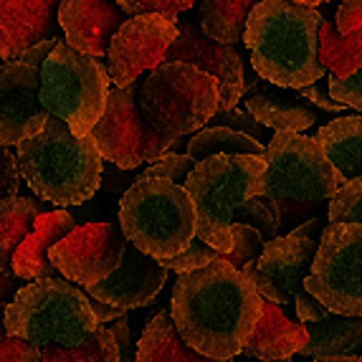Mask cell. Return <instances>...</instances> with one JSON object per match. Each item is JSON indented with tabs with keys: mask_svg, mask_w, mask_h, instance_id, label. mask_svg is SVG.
Listing matches in <instances>:
<instances>
[{
	"mask_svg": "<svg viewBox=\"0 0 362 362\" xmlns=\"http://www.w3.org/2000/svg\"><path fill=\"white\" fill-rule=\"evenodd\" d=\"M317 248H320V241H312V238H299L294 233L279 235L266 243L264 254L243 266L241 272L254 281L264 302H272L276 307L294 304L299 322L314 325L329 314L304 289Z\"/></svg>",
	"mask_w": 362,
	"mask_h": 362,
	"instance_id": "obj_11",
	"label": "cell"
},
{
	"mask_svg": "<svg viewBox=\"0 0 362 362\" xmlns=\"http://www.w3.org/2000/svg\"><path fill=\"white\" fill-rule=\"evenodd\" d=\"M127 21L119 6L104 0H64L59 6V25L66 33V43L97 61L107 54L112 38Z\"/></svg>",
	"mask_w": 362,
	"mask_h": 362,
	"instance_id": "obj_19",
	"label": "cell"
},
{
	"mask_svg": "<svg viewBox=\"0 0 362 362\" xmlns=\"http://www.w3.org/2000/svg\"><path fill=\"white\" fill-rule=\"evenodd\" d=\"M56 0H0V66L56 38Z\"/></svg>",
	"mask_w": 362,
	"mask_h": 362,
	"instance_id": "obj_17",
	"label": "cell"
},
{
	"mask_svg": "<svg viewBox=\"0 0 362 362\" xmlns=\"http://www.w3.org/2000/svg\"><path fill=\"white\" fill-rule=\"evenodd\" d=\"M246 91H254L246 97V112L259 122L264 129L274 132H304L317 124V112L299 99L289 97L279 89H266L259 78L246 84Z\"/></svg>",
	"mask_w": 362,
	"mask_h": 362,
	"instance_id": "obj_22",
	"label": "cell"
},
{
	"mask_svg": "<svg viewBox=\"0 0 362 362\" xmlns=\"http://www.w3.org/2000/svg\"><path fill=\"white\" fill-rule=\"evenodd\" d=\"M264 314L254 281L228 261L185 274L173 286L170 317L190 350L216 362L241 355Z\"/></svg>",
	"mask_w": 362,
	"mask_h": 362,
	"instance_id": "obj_1",
	"label": "cell"
},
{
	"mask_svg": "<svg viewBox=\"0 0 362 362\" xmlns=\"http://www.w3.org/2000/svg\"><path fill=\"white\" fill-rule=\"evenodd\" d=\"M139 104L147 124L165 137L198 134L218 115L221 86L190 64H160L145 78Z\"/></svg>",
	"mask_w": 362,
	"mask_h": 362,
	"instance_id": "obj_8",
	"label": "cell"
},
{
	"mask_svg": "<svg viewBox=\"0 0 362 362\" xmlns=\"http://www.w3.org/2000/svg\"><path fill=\"white\" fill-rule=\"evenodd\" d=\"M112 334L117 339V350H119V362H132V355H129V314H124L122 320L112 322Z\"/></svg>",
	"mask_w": 362,
	"mask_h": 362,
	"instance_id": "obj_43",
	"label": "cell"
},
{
	"mask_svg": "<svg viewBox=\"0 0 362 362\" xmlns=\"http://www.w3.org/2000/svg\"><path fill=\"white\" fill-rule=\"evenodd\" d=\"M327 89H329V97L334 102L355 109V112H362V71L350 78H342V81L329 76L327 78Z\"/></svg>",
	"mask_w": 362,
	"mask_h": 362,
	"instance_id": "obj_38",
	"label": "cell"
},
{
	"mask_svg": "<svg viewBox=\"0 0 362 362\" xmlns=\"http://www.w3.org/2000/svg\"><path fill=\"white\" fill-rule=\"evenodd\" d=\"M119 8L127 13V18L137 16H163V18L177 21V13L193 8V0H122Z\"/></svg>",
	"mask_w": 362,
	"mask_h": 362,
	"instance_id": "obj_36",
	"label": "cell"
},
{
	"mask_svg": "<svg viewBox=\"0 0 362 362\" xmlns=\"http://www.w3.org/2000/svg\"><path fill=\"white\" fill-rule=\"evenodd\" d=\"M18 173L38 198L54 206H81L102 185V155L91 137H76L56 117H46L16 147Z\"/></svg>",
	"mask_w": 362,
	"mask_h": 362,
	"instance_id": "obj_3",
	"label": "cell"
},
{
	"mask_svg": "<svg viewBox=\"0 0 362 362\" xmlns=\"http://www.w3.org/2000/svg\"><path fill=\"white\" fill-rule=\"evenodd\" d=\"M304 289L329 314L362 320V226H325Z\"/></svg>",
	"mask_w": 362,
	"mask_h": 362,
	"instance_id": "obj_10",
	"label": "cell"
},
{
	"mask_svg": "<svg viewBox=\"0 0 362 362\" xmlns=\"http://www.w3.org/2000/svg\"><path fill=\"white\" fill-rule=\"evenodd\" d=\"M320 13L304 3H256L243 36L256 76L279 89L294 91L320 84L325 76L320 66Z\"/></svg>",
	"mask_w": 362,
	"mask_h": 362,
	"instance_id": "obj_2",
	"label": "cell"
},
{
	"mask_svg": "<svg viewBox=\"0 0 362 362\" xmlns=\"http://www.w3.org/2000/svg\"><path fill=\"white\" fill-rule=\"evenodd\" d=\"M264 195L274 208L276 223H286L294 211L312 216L325 200H332L344 185L314 137L296 132H276L266 145Z\"/></svg>",
	"mask_w": 362,
	"mask_h": 362,
	"instance_id": "obj_7",
	"label": "cell"
},
{
	"mask_svg": "<svg viewBox=\"0 0 362 362\" xmlns=\"http://www.w3.org/2000/svg\"><path fill=\"white\" fill-rule=\"evenodd\" d=\"M89 302H91V309H94V317H97V322L102 327H104V322H117L127 314V312H122V309L109 307V304H104V302H97V299H91V296H89Z\"/></svg>",
	"mask_w": 362,
	"mask_h": 362,
	"instance_id": "obj_44",
	"label": "cell"
},
{
	"mask_svg": "<svg viewBox=\"0 0 362 362\" xmlns=\"http://www.w3.org/2000/svg\"><path fill=\"white\" fill-rule=\"evenodd\" d=\"M320 230H325V228H322V221H320V218H309L307 223L296 226V228L291 230V233L299 235V238H312V241H317Z\"/></svg>",
	"mask_w": 362,
	"mask_h": 362,
	"instance_id": "obj_46",
	"label": "cell"
},
{
	"mask_svg": "<svg viewBox=\"0 0 362 362\" xmlns=\"http://www.w3.org/2000/svg\"><path fill=\"white\" fill-rule=\"evenodd\" d=\"M334 21H337L334 28H337L339 36H350L357 28H362V0H344V3H339Z\"/></svg>",
	"mask_w": 362,
	"mask_h": 362,
	"instance_id": "obj_41",
	"label": "cell"
},
{
	"mask_svg": "<svg viewBox=\"0 0 362 362\" xmlns=\"http://www.w3.org/2000/svg\"><path fill=\"white\" fill-rule=\"evenodd\" d=\"M16 294H18L16 276H11V274H0V304H11Z\"/></svg>",
	"mask_w": 362,
	"mask_h": 362,
	"instance_id": "obj_45",
	"label": "cell"
},
{
	"mask_svg": "<svg viewBox=\"0 0 362 362\" xmlns=\"http://www.w3.org/2000/svg\"><path fill=\"white\" fill-rule=\"evenodd\" d=\"M195 160L190 155H180V152H168L165 157H160L157 163H152L150 168L142 173L147 177H163V180L175 182V185L185 187L187 177L195 170Z\"/></svg>",
	"mask_w": 362,
	"mask_h": 362,
	"instance_id": "obj_35",
	"label": "cell"
},
{
	"mask_svg": "<svg viewBox=\"0 0 362 362\" xmlns=\"http://www.w3.org/2000/svg\"><path fill=\"white\" fill-rule=\"evenodd\" d=\"M119 226L139 254L165 261L195 238V206L182 185L139 175L119 200Z\"/></svg>",
	"mask_w": 362,
	"mask_h": 362,
	"instance_id": "obj_6",
	"label": "cell"
},
{
	"mask_svg": "<svg viewBox=\"0 0 362 362\" xmlns=\"http://www.w3.org/2000/svg\"><path fill=\"white\" fill-rule=\"evenodd\" d=\"M233 223L256 228L261 235H264L266 243L276 238V216H274V211L269 208V203H264L261 198H254V200H248V203H243V206L235 211Z\"/></svg>",
	"mask_w": 362,
	"mask_h": 362,
	"instance_id": "obj_34",
	"label": "cell"
},
{
	"mask_svg": "<svg viewBox=\"0 0 362 362\" xmlns=\"http://www.w3.org/2000/svg\"><path fill=\"white\" fill-rule=\"evenodd\" d=\"M41 362H119V350H117V339L112 329L99 327L86 342L78 347H43Z\"/></svg>",
	"mask_w": 362,
	"mask_h": 362,
	"instance_id": "obj_30",
	"label": "cell"
},
{
	"mask_svg": "<svg viewBox=\"0 0 362 362\" xmlns=\"http://www.w3.org/2000/svg\"><path fill=\"white\" fill-rule=\"evenodd\" d=\"M195 163H203L208 157L216 155H233V157H261L266 155V145L259 139L248 137V134L235 132L228 127H208L200 129L198 134L190 137L187 142V152Z\"/></svg>",
	"mask_w": 362,
	"mask_h": 362,
	"instance_id": "obj_29",
	"label": "cell"
},
{
	"mask_svg": "<svg viewBox=\"0 0 362 362\" xmlns=\"http://www.w3.org/2000/svg\"><path fill=\"white\" fill-rule=\"evenodd\" d=\"M276 362H291V357H289V360H276Z\"/></svg>",
	"mask_w": 362,
	"mask_h": 362,
	"instance_id": "obj_48",
	"label": "cell"
},
{
	"mask_svg": "<svg viewBox=\"0 0 362 362\" xmlns=\"http://www.w3.org/2000/svg\"><path fill=\"white\" fill-rule=\"evenodd\" d=\"M309 342L299 355L314 357L317 362L337 360V357L362 355V320L327 314L322 322L307 325Z\"/></svg>",
	"mask_w": 362,
	"mask_h": 362,
	"instance_id": "obj_24",
	"label": "cell"
},
{
	"mask_svg": "<svg viewBox=\"0 0 362 362\" xmlns=\"http://www.w3.org/2000/svg\"><path fill=\"white\" fill-rule=\"evenodd\" d=\"M256 3L251 0H206L200 3V30L211 41L235 46L243 43L248 16Z\"/></svg>",
	"mask_w": 362,
	"mask_h": 362,
	"instance_id": "obj_27",
	"label": "cell"
},
{
	"mask_svg": "<svg viewBox=\"0 0 362 362\" xmlns=\"http://www.w3.org/2000/svg\"><path fill=\"white\" fill-rule=\"evenodd\" d=\"M320 66L334 78H350L362 71V28L339 36L332 23H320Z\"/></svg>",
	"mask_w": 362,
	"mask_h": 362,
	"instance_id": "obj_28",
	"label": "cell"
},
{
	"mask_svg": "<svg viewBox=\"0 0 362 362\" xmlns=\"http://www.w3.org/2000/svg\"><path fill=\"white\" fill-rule=\"evenodd\" d=\"M168 64H190L200 71L211 74L221 86V104L218 115H226L238 107V99L246 94L243 78V59L235 46L216 43L195 23H177V38L170 46Z\"/></svg>",
	"mask_w": 362,
	"mask_h": 362,
	"instance_id": "obj_15",
	"label": "cell"
},
{
	"mask_svg": "<svg viewBox=\"0 0 362 362\" xmlns=\"http://www.w3.org/2000/svg\"><path fill=\"white\" fill-rule=\"evenodd\" d=\"M139 91L142 86L137 81L124 89L109 91L107 109L89 134L102 160H109L122 170L157 163L177 145V139L165 137L147 124L139 104Z\"/></svg>",
	"mask_w": 362,
	"mask_h": 362,
	"instance_id": "obj_12",
	"label": "cell"
},
{
	"mask_svg": "<svg viewBox=\"0 0 362 362\" xmlns=\"http://www.w3.org/2000/svg\"><path fill=\"white\" fill-rule=\"evenodd\" d=\"M21 173H18V160L16 152L8 147H0V200L16 198L21 190Z\"/></svg>",
	"mask_w": 362,
	"mask_h": 362,
	"instance_id": "obj_39",
	"label": "cell"
},
{
	"mask_svg": "<svg viewBox=\"0 0 362 362\" xmlns=\"http://www.w3.org/2000/svg\"><path fill=\"white\" fill-rule=\"evenodd\" d=\"M127 235L117 223H86L76 226L61 243L51 248V264L61 276L74 284L91 289L107 281L119 269Z\"/></svg>",
	"mask_w": 362,
	"mask_h": 362,
	"instance_id": "obj_13",
	"label": "cell"
},
{
	"mask_svg": "<svg viewBox=\"0 0 362 362\" xmlns=\"http://www.w3.org/2000/svg\"><path fill=\"white\" fill-rule=\"evenodd\" d=\"M342 182L362 180V115L337 117L314 134Z\"/></svg>",
	"mask_w": 362,
	"mask_h": 362,
	"instance_id": "obj_23",
	"label": "cell"
},
{
	"mask_svg": "<svg viewBox=\"0 0 362 362\" xmlns=\"http://www.w3.org/2000/svg\"><path fill=\"white\" fill-rule=\"evenodd\" d=\"M86 291L61 279H43L18 289L6 307V332L43 347H78L99 329Z\"/></svg>",
	"mask_w": 362,
	"mask_h": 362,
	"instance_id": "obj_4",
	"label": "cell"
},
{
	"mask_svg": "<svg viewBox=\"0 0 362 362\" xmlns=\"http://www.w3.org/2000/svg\"><path fill=\"white\" fill-rule=\"evenodd\" d=\"M177 38V21L163 16H137L117 30L109 46V78L115 89L134 84L142 71H155L165 64L170 46Z\"/></svg>",
	"mask_w": 362,
	"mask_h": 362,
	"instance_id": "obj_14",
	"label": "cell"
},
{
	"mask_svg": "<svg viewBox=\"0 0 362 362\" xmlns=\"http://www.w3.org/2000/svg\"><path fill=\"white\" fill-rule=\"evenodd\" d=\"M49 117L41 104V69L25 61L0 66V147H18Z\"/></svg>",
	"mask_w": 362,
	"mask_h": 362,
	"instance_id": "obj_16",
	"label": "cell"
},
{
	"mask_svg": "<svg viewBox=\"0 0 362 362\" xmlns=\"http://www.w3.org/2000/svg\"><path fill=\"white\" fill-rule=\"evenodd\" d=\"M216 122H218L216 127L235 129V132L248 134V137H254V139H259L261 132H264V127H261L254 117L248 115L246 109H230V112H226V115H216Z\"/></svg>",
	"mask_w": 362,
	"mask_h": 362,
	"instance_id": "obj_40",
	"label": "cell"
},
{
	"mask_svg": "<svg viewBox=\"0 0 362 362\" xmlns=\"http://www.w3.org/2000/svg\"><path fill=\"white\" fill-rule=\"evenodd\" d=\"M137 362H216L198 355L177 334L168 309H160L137 342ZM233 362V360H228Z\"/></svg>",
	"mask_w": 362,
	"mask_h": 362,
	"instance_id": "obj_26",
	"label": "cell"
},
{
	"mask_svg": "<svg viewBox=\"0 0 362 362\" xmlns=\"http://www.w3.org/2000/svg\"><path fill=\"white\" fill-rule=\"evenodd\" d=\"M165 281H168V272L160 266V261L139 254L132 243H127L119 269L107 281L84 291L86 296L97 299V302L129 312V309L147 307V304L155 302Z\"/></svg>",
	"mask_w": 362,
	"mask_h": 362,
	"instance_id": "obj_18",
	"label": "cell"
},
{
	"mask_svg": "<svg viewBox=\"0 0 362 362\" xmlns=\"http://www.w3.org/2000/svg\"><path fill=\"white\" fill-rule=\"evenodd\" d=\"M230 238H233V248H230V254L223 256V261H228L230 266H235L238 272H241L246 264L259 259L266 248L264 235H261L256 228H251V226L233 223L230 226Z\"/></svg>",
	"mask_w": 362,
	"mask_h": 362,
	"instance_id": "obj_32",
	"label": "cell"
},
{
	"mask_svg": "<svg viewBox=\"0 0 362 362\" xmlns=\"http://www.w3.org/2000/svg\"><path fill=\"white\" fill-rule=\"evenodd\" d=\"M43 213L49 211L38 200L25 198V195L0 200V274L13 276V259L25 243V238L33 233Z\"/></svg>",
	"mask_w": 362,
	"mask_h": 362,
	"instance_id": "obj_25",
	"label": "cell"
},
{
	"mask_svg": "<svg viewBox=\"0 0 362 362\" xmlns=\"http://www.w3.org/2000/svg\"><path fill=\"white\" fill-rule=\"evenodd\" d=\"M327 221L329 223H352L362 226V180L344 182L337 190L329 208H327Z\"/></svg>",
	"mask_w": 362,
	"mask_h": 362,
	"instance_id": "obj_31",
	"label": "cell"
},
{
	"mask_svg": "<svg viewBox=\"0 0 362 362\" xmlns=\"http://www.w3.org/2000/svg\"><path fill=\"white\" fill-rule=\"evenodd\" d=\"M266 163L261 157L216 155L195 165L185 190L195 206V235L216 248L221 259L230 254L235 211L264 195Z\"/></svg>",
	"mask_w": 362,
	"mask_h": 362,
	"instance_id": "obj_5",
	"label": "cell"
},
{
	"mask_svg": "<svg viewBox=\"0 0 362 362\" xmlns=\"http://www.w3.org/2000/svg\"><path fill=\"white\" fill-rule=\"evenodd\" d=\"M307 342H309L307 325L291 322L281 312V307H276L272 302H264V314H261L259 325H256L254 334L246 342L241 355L259 362L289 360L291 355H299L307 347Z\"/></svg>",
	"mask_w": 362,
	"mask_h": 362,
	"instance_id": "obj_21",
	"label": "cell"
},
{
	"mask_svg": "<svg viewBox=\"0 0 362 362\" xmlns=\"http://www.w3.org/2000/svg\"><path fill=\"white\" fill-rule=\"evenodd\" d=\"M218 259H221V254H218L216 248H211L208 243H203L198 235H195L193 241H190V246H187L182 254L160 261V266H163L165 272H175V274H182V276H185V274L200 272V269L216 264Z\"/></svg>",
	"mask_w": 362,
	"mask_h": 362,
	"instance_id": "obj_33",
	"label": "cell"
},
{
	"mask_svg": "<svg viewBox=\"0 0 362 362\" xmlns=\"http://www.w3.org/2000/svg\"><path fill=\"white\" fill-rule=\"evenodd\" d=\"M6 307L0 304V362H41V352L33 344L6 332Z\"/></svg>",
	"mask_w": 362,
	"mask_h": 362,
	"instance_id": "obj_37",
	"label": "cell"
},
{
	"mask_svg": "<svg viewBox=\"0 0 362 362\" xmlns=\"http://www.w3.org/2000/svg\"><path fill=\"white\" fill-rule=\"evenodd\" d=\"M76 228L71 213L66 211H49L38 218L33 233L25 238V243L18 248L13 259V276L23 279L28 284L43 281V279H56L59 272L51 264L49 254L56 243H61L71 230Z\"/></svg>",
	"mask_w": 362,
	"mask_h": 362,
	"instance_id": "obj_20",
	"label": "cell"
},
{
	"mask_svg": "<svg viewBox=\"0 0 362 362\" xmlns=\"http://www.w3.org/2000/svg\"><path fill=\"white\" fill-rule=\"evenodd\" d=\"M325 362H362V355H357V357H337V360H325Z\"/></svg>",
	"mask_w": 362,
	"mask_h": 362,
	"instance_id": "obj_47",
	"label": "cell"
},
{
	"mask_svg": "<svg viewBox=\"0 0 362 362\" xmlns=\"http://www.w3.org/2000/svg\"><path fill=\"white\" fill-rule=\"evenodd\" d=\"M296 99H307V102H312L314 107L325 109V112H347L350 107H344V104L334 102L332 97H329V89H322L320 84H312V86H304V89H296L294 91Z\"/></svg>",
	"mask_w": 362,
	"mask_h": 362,
	"instance_id": "obj_42",
	"label": "cell"
},
{
	"mask_svg": "<svg viewBox=\"0 0 362 362\" xmlns=\"http://www.w3.org/2000/svg\"><path fill=\"white\" fill-rule=\"evenodd\" d=\"M109 69L102 61L78 54L66 41L41 66V104L76 137H89L102 119L109 99Z\"/></svg>",
	"mask_w": 362,
	"mask_h": 362,
	"instance_id": "obj_9",
	"label": "cell"
}]
</instances>
